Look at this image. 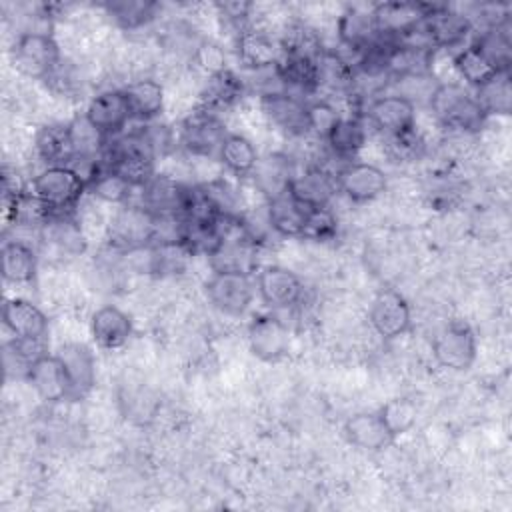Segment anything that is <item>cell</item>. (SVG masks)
Segmentation results:
<instances>
[{
    "mask_svg": "<svg viewBox=\"0 0 512 512\" xmlns=\"http://www.w3.org/2000/svg\"><path fill=\"white\" fill-rule=\"evenodd\" d=\"M90 332L94 342L104 350L122 348L132 336V320L118 306H102L92 314Z\"/></svg>",
    "mask_w": 512,
    "mask_h": 512,
    "instance_id": "cell-24",
    "label": "cell"
},
{
    "mask_svg": "<svg viewBox=\"0 0 512 512\" xmlns=\"http://www.w3.org/2000/svg\"><path fill=\"white\" fill-rule=\"evenodd\" d=\"M452 66L456 70V74L474 90L480 88L482 84H486L488 80H492L500 70L480 52V48L472 42L464 48H460L454 56H452Z\"/></svg>",
    "mask_w": 512,
    "mask_h": 512,
    "instance_id": "cell-36",
    "label": "cell"
},
{
    "mask_svg": "<svg viewBox=\"0 0 512 512\" xmlns=\"http://www.w3.org/2000/svg\"><path fill=\"white\" fill-rule=\"evenodd\" d=\"M84 116L104 138L120 132L132 118L124 90H104L96 94L88 102Z\"/></svg>",
    "mask_w": 512,
    "mask_h": 512,
    "instance_id": "cell-17",
    "label": "cell"
},
{
    "mask_svg": "<svg viewBox=\"0 0 512 512\" xmlns=\"http://www.w3.org/2000/svg\"><path fill=\"white\" fill-rule=\"evenodd\" d=\"M256 288L270 308H292L304 294L302 280L284 266L260 268Z\"/></svg>",
    "mask_w": 512,
    "mask_h": 512,
    "instance_id": "cell-15",
    "label": "cell"
},
{
    "mask_svg": "<svg viewBox=\"0 0 512 512\" xmlns=\"http://www.w3.org/2000/svg\"><path fill=\"white\" fill-rule=\"evenodd\" d=\"M110 242L126 252L140 250L154 240V214L140 206H124L118 210L110 226Z\"/></svg>",
    "mask_w": 512,
    "mask_h": 512,
    "instance_id": "cell-11",
    "label": "cell"
},
{
    "mask_svg": "<svg viewBox=\"0 0 512 512\" xmlns=\"http://www.w3.org/2000/svg\"><path fill=\"white\" fill-rule=\"evenodd\" d=\"M70 378V400H82L90 394L96 382V358L86 344H64L56 352Z\"/></svg>",
    "mask_w": 512,
    "mask_h": 512,
    "instance_id": "cell-18",
    "label": "cell"
},
{
    "mask_svg": "<svg viewBox=\"0 0 512 512\" xmlns=\"http://www.w3.org/2000/svg\"><path fill=\"white\" fill-rule=\"evenodd\" d=\"M216 8H218L220 16L238 30V34L248 28L246 22H248V16L252 10L250 2H218Z\"/></svg>",
    "mask_w": 512,
    "mask_h": 512,
    "instance_id": "cell-47",
    "label": "cell"
},
{
    "mask_svg": "<svg viewBox=\"0 0 512 512\" xmlns=\"http://www.w3.org/2000/svg\"><path fill=\"white\" fill-rule=\"evenodd\" d=\"M244 90V80L230 68H222L206 78L200 90V108L214 114L228 110L244 96Z\"/></svg>",
    "mask_w": 512,
    "mask_h": 512,
    "instance_id": "cell-23",
    "label": "cell"
},
{
    "mask_svg": "<svg viewBox=\"0 0 512 512\" xmlns=\"http://www.w3.org/2000/svg\"><path fill=\"white\" fill-rule=\"evenodd\" d=\"M338 118V110L324 100L308 104V132H314L322 140L328 136L330 128L338 122Z\"/></svg>",
    "mask_w": 512,
    "mask_h": 512,
    "instance_id": "cell-45",
    "label": "cell"
},
{
    "mask_svg": "<svg viewBox=\"0 0 512 512\" xmlns=\"http://www.w3.org/2000/svg\"><path fill=\"white\" fill-rule=\"evenodd\" d=\"M186 188V184H180L170 176L154 174V178L146 186H142V206L156 216H180L186 198Z\"/></svg>",
    "mask_w": 512,
    "mask_h": 512,
    "instance_id": "cell-27",
    "label": "cell"
},
{
    "mask_svg": "<svg viewBox=\"0 0 512 512\" xmlns=\"http://www.w3.org/2000/svg\"><path fill=\"white\" fill-rule=\"evenodd\" d=\"M218 160L234 174L248 176L258 164V152L254 144L242 134H228L220 146Z\"/></svg>",
    "mask_w": 512,
    "mask_h": 512,
    "instance_id": "cell-38",
    "label": "cell"
},
{
    "mask_svg": "<svg viewBox=\"0 0 512 512\" xmlns=\"http://www.w3.org/2000/svg\"><path fill=\"white\" fill-rule=\"evenodd\" d=\"M428 106L442 126L460 132H478L488 118L474 94L458 82H440L434 88Z\"/></svg>",
    "mask_w": 512,
    "mask_h": 512,
    "instance_id": "cell-1",
    "label": "cell"
},
{
    "mask_svg": "<svg viewBox=\"0 0 512 512\" xmlns=\"http://www.w3.org/2000/svg\"><path fill=\"white\" fill-rule=\"evenodd\" d=\"M422 32L434 52L440 48H454L472 32V20L446 4H432L422 22Z\"/></svg>",
    "mask_w": 512,
    "mask_h": 512,
    "instance_id": "cell-8",
    "label": "cell"
},
{
    "mask_svg": "<svg viewBox=\"0 0 512 512\" xmlns=\"http://www.w3.org/2000/svg\"><path fill=\"white\" fill-rule=\"evenodd\" d=\"M26 380L44 402L70 400V378L58 354H44L38 358L30 366Z\"/></svg>",
    "mask_w": 512,
    "mask_h": 512,
    "instance_id": "cell-16",
    "label": "cell"
},
{
    "mask_svg": "<svg viewBox=\"0 0 512 512\" xmlns=\"http://www.w3.org/2000/svg\"><path fill=\"white\" fill-rule=\"evenodd\" d=\"M2 278L12 284H28L36 278L38 256L34 248L22 240H6L2 246Z\"/></svg>",
    "mask_w": 512,
    "mask_h": 512,
    "instance_id": "cell-30",
    "label": "cell"
},
{
    "mask_svg": "<svg viewBox=\"0 0 512 512\" xmlns=\"http://www.w3.org/2000/svg\"><path fill=\"white\" fill-rule=\"evenodd\" d=\"M36 154L48 166H68L76 158V144L70 124H46L34 138Z\"/></svg>",
    "mask_w": 512,
    "mask_h": 512,
    "instance_id": "cell-25",
    "label": "cell"
},
{
    "mask_svg": "<svg viewBox=\"0 0 512 512\" xmlns=\"http://www.w3.org/2000/svg\"><path fill=\"white\" fill-rule=\"evenodd\" d=\"M476 352L478 344L474 330L460 320L444 326L432 342L434 360L448 370H468L476 360Z\"/></svg>",
    "mask_w": 512,
    "mask_h": 512,
    "instance_id": "cell-5",
    "label": "cell"
},
{
    "mask_svg": "<svg viewBox=\"0 0 512 512\" xmlns=\"http://www.w3.org/2000/svg\"><path fill=\"white\" fill-rule=\"evenodd\" d=\"M236 44L240 62L250 70L274 68L282 58L280 42L274 40L270 34L250 26L238 34Z\"/></svg>",
    "mask_w": 512,
    "mask_h": 512,
    "instance_id": "cell-22",
    "label": "cell"
},
{
    "mask_svg": "<svg viewBox=\"0 0 512 512\" xmlns=\"http://www.w3.org/2000/svg\"><path fill=\"white\" fill-rule=\"evenodd\" d=\"M432 4L422 2H380L372 6L376 30L382 38L400 40L422 24Z\"/></svg>",
    "mask_w": 512,
    "mask_h": 512,
    "instance_id": "cell-10",
    "label": "cell"
},
{
    "mask_svg": "<svg viewBox=\"0 0 512 512\" xmlns=\"http://www.w3.org/2000/svg\"><path fill=\"white\" fill-rule=\"evenodd\" d=\"M40 238L66 256H76L86 250L84 234L72 214H50L40 226Z\"/></svg>",
    "mask_w": 512,
    "mask_h": 512,
    "instance_id": "cell-29",
    "label": "cell"
},
{
    "mask_svg": "<svg viewBox=\"0 0 512 512\" xmlns=\"http://www.w3.org/2000/svg\"><path fill=\"white\" fill-rule=\"evenodd\" d=\"M248 344L262 362H276L288 354V328L276 314H258L248 324Z\"/></svg>",
    "mask_w": 512,
    "mask_h": 512,
    "instance_id": "cell-12",
    "label": "cell"
},
{
    "mask_svg": "<svg viewBox=\"0 0 512 512\" xmlns=\"http://www.w3.org/2000/svg\"><path fill=\"white\" fill-rule=\"evenodd\" d=\"M278 42L284 56H304L318 60V56L324 52L320 36L306 24H292Z\"/></svg>",
    "mask_w": 512,
    "mask_h": 512,
    "instance_id": "cell-41",
    "label": "cell"
},
{
    "mask_svg": "<svg viewBox=\"0 0 512 512\" xmlns=\"http://www.w3.org/2000/svg\"><path fill=\"white\" fill-rule=\"evenodd\" d=\"M324 140L336 158L352 162L366 142V130L360 118L340 116Z\"/></svg>",
    "mask_w": 512,
    "mask_h": 512,
    "instance_id": "cell-33",
    "label": "cell"
},
{
    "mask_svg": "<svg viewBox=\"0 0 512 512\" xmlns=\"http://www.w3.org/2000/svg\"><path fill=\"white\" fill-rule=\"evenodd\" d=\"M318 72V90L326 88L328 92L350 94L354 84V64H350L342 54L324 48L316 60Z\"/></svg>",
    "mask_w": 512,
    "mask_h": 512,
    "instance_id": "cell-32",
    "label": "cell"
},
{
    "mask_svg": "<svg viewBox=\"0 0 512 512\" xmlns=\"http://www.w3.org/2000/svg\"><path fill=\"white\" fill-rule=\"evenodd\" d=\"M206 296L222 314L240 316L252 304L254 284L246 272H214L206 282Z\"/></svg>",
    "mask_w": 512,
    "mask_h": 512,
    "instance_id": "cell-7",
    "label": "cell"
},
{
    "mask_svg": "<svg viewBox=\"0 0 512 512\" xmlns=\"http://www.w3.org/2000/svg\"><path fill=\"white\" fill-rule=\"evenodd\" d=\"M12 60L16 68L38 80H46L62 62L60 46L52 34L22 32L12 46Z\"/></svg>",
    "mask_w": 512,
    "mask_h": 512,
    "instance_id": "cell-4",
    "label": "cell"
},
{
    "mask_svg": "<svg viewBox=\"0 0 512 512\" xmlns=\"http://www.w3.org/2000/svg\"><path fill=\"white\" fill-rule=\"evenodd\" d=\"M88 190L98 196L104 202L110 204H124L130 198V190L132 186L128 182H124L120 176H116L112 170H108L104 166V170L100 172V176L88 186Z\"/></svg>",
    "mask_w": 512,
    "mask_h": 512,
    "instance_id": "cell-44",
    "label": "cell"
},
{
    "mask_svg": "<svg viewBox=\"0 0 512 512\" xmlns=\"http://www.w3.org/2000/svg\"><path fill=\"white\" fill-rule=\"evenodd\" d=\"M254 182L264 194L266 200H272L280 194H284L290 188V182L294 178L290 162L284 156L272 154L264 160L258 158V164L254 168Z\"/></svg>",
    "mask_w": 512,
    "mask_h": 512,
    "instance_id": "cell-34",
    "label": "cell"
},
{
    "mask_svg": "<svg viewBox=\"0 0 512 512\" xmlns=\"http://www.w3.org/2000/svg\"><path fill=\"white\" fill-rule=\"evenodd\" d=\"M306 206H302L288 190L268 200V224L282 236L300 238Z\"/></svg>",
    "mask_w": 512,
    "mask_h": 512,
    "instance_id": "cell-35",
    "label": "cell"
},
{
    "mask_svg": "<svg viewBox=\"0 0 512 512\" xmlns=\"http://www.w3.org/2000/svg\"><path fill=\"white\" fill-rule=\"evenodd\" d=\"M392 438L406 434L418 418V408L410 398H392L378 410Z\"/></svg>",
    "mask_w": 512,
    "mask_h": 512,
    "instance_id": "cell-42",
    "label": "cell"
},
{
    "mask_svg": "<svg viewBox=\"0 0 512 512\" xmlns=\"http://www.w3.org/2000/svg\"><path fill=\"white\" fill-rule=\"evenodd\" d=\"M336 190H338L336 176H332L330 172L318 166H312L302 174H294L288 188V192L306 208L328 206Z\"/></svg>",
    "mask_w": 512,
    "mask_h": 512,
    "instance_id": "cell-20",
    "label": "cell"
},
{
    "mask_svg": "<svg viewBox=\"0 0 512 512\" xmlns=\"http://www.w3.org/2000/svg\"><path fill=\"white\" fill-rule=\"evenodd\" d=\"M338 190L352 202H370L378 198L386 186V174L368 162H348L336 176Z\"/></svg>",
    "mask_w": 512,
    "mask_h": 512,
    "instance_id": "cell-14",
    "label": "cell"
},
{
    "mask_svg": "<svg viewBox=\"0 0 512 512\" xmlns=\"http://www.w3.org/2000/svg\"><path fill=\"white\" fill-rule=\"evenodd\" d=\"M474 98L478 100L480 108L486 116L500 114L508 116L512 110V86H510V72H498L492 80L476 88Z\"/></svg>",
    "mask_w": 512,
    "mask_h": 512,
    "instance_id": "cell-39",
    "label": "cell"
},
{
    "mask_svg": "<svg viewBox=\"0 0 512 512\" xmlns=\"http://www.w3.org/2000/svg\"><path fill=\"white\" fill-rule=\"evenodd\" d=\"M106 14L124 30H136L154 20L158 4L148 0H112L102 4Z\"/></svg>",
    "mask_w": 512,
    "mask_h": 512,
    "instance_id": "cell-40",
    "label": "cell"
},
{
    "mask_svg": "<svg viewBox=\"0 0 512 512\" xmlns=\"http://www.w3.org/2000/svg\"><path fill=\"white\" fill-rule=\"evenodd\" d=\"M276 70L284 84V90L290 94H292V90H298V92H316L318 90V72H316L314 58L282 54Z\"/></svg>",
    "mask_w": 512,
    "mask_h": 512,
    "instance_id": "cell-37",
    "label": "cell"
},
{
    "mask_svg": "<svg viewBox=\"0 0 512 512\" xmlns=\"http://www.w3.org/2000/svg\"><path fill=\"white\" fill-rule=\"evenodd\" d=\"M338 38L346 48L358 54L370 48L380 38L372 8L364 10L358 6H348L338 18Z\"/></svg>",
    "mask_w": 512,
    "mask_h": 512,
    "instance_id": "cell-26",
    "label": "cell"
},
{
    "mask_svg": "<svg viewBox=\"0 0 512 512\" xmlns=\"http://www.w3.org/2000/svg\"><path fill=\"white\" fill-rule=\"evenodd\" d=\"M262 110L280 130L292 136L308 134V104L296 94L276 92L262 96Z\"/></svg>",
    "mask_w": 512,
    "mask_h": 512,
    "instance_id": "cell-19",
    "label": "cell"
},
{
    "mask_svg": "<svg viewBox=\"0 0 512 512\" xmlns=\"http://www.w3.org/2000/svg\"><path fill=\"white\" fill-rule=\"evenodd\" d=\"M154 152L146 144L140 132L118 140L104 156V166L128 182L132 188L146 186L156 170H154Z\"/></svg>",
    "mask_w": 512,
    "mask_h": 512,
    "instance_id": "cell-3",
    "label": "cell"
},
{
    "mask_svg": "<svg viewBox=\"0 0 512 512\" xmlns=\"http://www.w3.org/2000/svg\"><path fill=\"white\" fill-rule=\"evenodd\" d=\"M86 190L88 186L70 166H46L32 180L30 194L48 214H72Z\"/></svg>",
    "mask_w": 512,
    "mask_h": 512,
    "instance_id": "cell-2",
    "label": "cell"
},
{
    "mask_svg": "<svg viewBox=\"0 0 512 512\" xmlns=\"http://www.w3.org/2000/svg\"><path fill=\"white\" fill-rule=\"evenodd\" d=\"M368 320L374 332L384 340L398 338L410 328V304L398 290L384 288L372 298Z\"/></svg>",
    "mask_w": 512,
    "mask_h": 512,
    "instance_id": "cell-9",
    "label": "cell"
},
{
    "mask_svg": "<svg viewBox=\"0 0 512 512\" xmlns=\"http://www.w3.org/2000/svg\"><path fill=\"white\" fill-rule=\"evenodd\" d=\"M368 120L388 138L416 130L414 104L396 94L376 96L368 104Z\"/></svg>",
    "mask_w": 512,
    "mask_h": 512,
    "instance_id": "cell-13",
    "label": "cell"
},
{
    "mask_svg": "<svg viewBox=\"0 0 512 512\" xmlns=\"http://www.w3.org/2000/svg\"><path fill=\"white\" fill-rule=\"evenodd\" d=\"M344 436L350 444L372 452L386 448L394 440L378 412H358L350 416L344 422Z\"/></svg>",
    "mask_w": 512,
    "mask_h": 512,
    "instance_id": "cell-28",
    "label": "cell"
},
{
    "mask_svg": "<svg viewBox=\"0 0 512 512\" xmlns=\"http://www.w3.org/2000/svg\"><path fill=\"white\" fill-rule=\"evenodd\" d=\"M226 136L228 132L218 114L200 106L190 112L180 126V144L196 156H218Z\"/></svg>",
    "mask_w": 512,
    "mask_h": 512,
    "instance_id": "cell-6",
    "label": "cell"
},
{
    "mask_svg": "<svg viewBox=\"0 0 512 512\" xmlns=\"http://www.w3.org/2000/svg\"><path fill=\"white\" fill-rule=\"evenodd\" d=\"M338 232V222L334 212L328 206L322 208H308L302 224L300 238L314 240V242H326L332 240Z\"/></svg>",
    "mask_w": 512,
    "mask_h": 512,
    "instance_id": "cell-43",
    "label": "cell"
},
{
    "mask_svg": "<svg viewBox=\"0 0 512 512\" xmlns=\"http://www.w3.org/2000/svg\"><path fill=\"white\" fill-rule=\"evenodd\" d=\"M192 60H196L198 66L208 72V76L218 72V70H222V68H226L224 66L222 50L216 44H212V42H200L198 48L192 54Z\"/></svg>",
    "mask_w": 512,
    "mask_h": 512,
    "instance_id": "cell-46",
    "label": "cell"
},
{
    "mask_svg": "<svg viewBox=\"0 0 512 512\" xmlns=\"http://www.w3.org/2000/svg\"><path fill=\"white\" fill-rule=\"evenodd\" d=\"M2 322L16 338H46V314L24 298H6L2 304Z\"/></svg>",
    "mask_w": 512,
    "mask_h": 512,
    "instance_id": "cell-21",
    "label": "cell"
},
{
    "mask_svg": "<svg viewBox=\"0 0 512 512\" xmlns=\"http://www.w3.org/2000/svg\"><path fill=\"white\" fill-rule=\"evenodd\" d=\"M130 116L136 120H154L164 108V88L152 78L136 80L124 88Z\"/></svg>",
    "mask_w": 512,
    "mask_h": 512,
    "instance_id": "cell-31",
    "label": "cell"
}]
</instances>
